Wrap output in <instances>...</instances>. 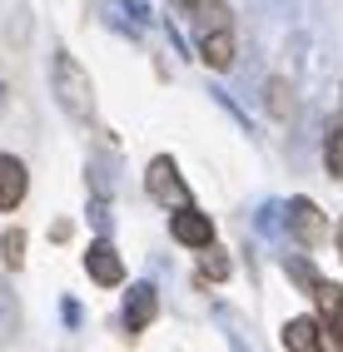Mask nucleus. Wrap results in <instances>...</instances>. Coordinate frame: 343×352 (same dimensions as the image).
I'll use <instances>...</instances> for the list:
<instances>
[{
    "label": "nucleus",
    "instance_id": "nucleus-1",
    "mask_svg": "<svg viewBox=\"0 0 343 352\" xmlns=\"http://www.w3.org/2000/svg\"><path fill=\"white\" fill-rule=\"evenodd\" d=\"M50 80H55V95H60V104H65L70 120H95V85H90V75L80 69V60H70L60 50Z\"/></svg>",
    "mask_w": 343,
    "mask_h": 352
},
{
    "label": "nucleus",
    "instance_id": "nucleus-2",
    "mask_svg": "<svg viewBox=\"0 0 343 352\" xmlns=\"http://www.w3.org/2000/svg\"><path fill=\"white\" fill-rule=\"evenodd\" d=\"M145 189H149V199L169 204V208L189 204V189H185V179H179V169H174V159H169V154L149 159V169H145Z\"/></svg>",
    "mask_w": 343,
    "mask_h": 352
},
{
    "label": "nucleus",
    "instance_id": "nucleus-3",
    "mask_svg": "<svg viewBox=\"0 0 343 352\" xmlns=\"http://www.w3.org/2000/svg\"><path fill=\"white\" fill-rule=\"evenodd\" d=\"M169 233H174V243H185V248H209L214 243V219L199 214L194 204H179L174 219H169Z\"/></svg>",
    "mask_w": 343,
    "mask_h": 352
},
{
    "label": "nucleus",
    "instance_id": "nucleus-4",
    "mask_svg": "<svg viewBox=\"0 0 343 352\" xmlns=\"http://www.w3.org/2000/svg\"><path fill=\"white\" fill-rule=\"evenodd\" d=\"M289 228H293V239H299L304 248H318L324 233H329V223H324V214H318L313 199H293L289 204Z\"/></svg>",
    "mask_w": 343,
    "mask_h": 352
},
{
    "label": "nucleus",
    "instance_id": "nucleus-5",
    "mask_svg": "<svg viewBox=\"0 0 343 352\" xmlns=\"http://www.w3.org/2000/svg\"><path fill=\"white\" fill-rule=\"evenodd\" d=\"M85 273L95 278L100 288H114V283H125V263H120V253H114L110 239H95L85 253Z\"/></svg>",
    "mask_w": 343,
    "mask_h": 352
},
{
    "label": "nucleus",
    "instance_id": "nucleus-6",
    "mask_svg": "<svg viewBox=\"0 0 343 352\" xmlns=\"http://www.w3.org/2000/svg\"><path fill=\"white\" fill-rule=\"evenodd\" d=\"M25 189H30V174H25V164H20L15 154H0V214L20 208Z\"/></svg>",
    "mask_w": 343,
    "mask_h": 352
},
{
    "label": "nucleus",
    "instance_id": "nucleus-7",
    "mask_svg": "<svg viewBox=\"0 0 343 352\" xmlns=\"http://www.w3.org/2000/svg\"><path fill=\"white\" fill-rule=\"evenodd\" d=\"M154 313H159L154 288H149V283H134V288L125 293V327H129V333H145V327L154 322Z\"/></svg>",
    "mask_w": 343,
    "mask_h": 352
},
{
    "label": "nucleus",
    "instance_id": "nucleus-8",
    "mask_svg": "<svg viewBox=\"0 0 343 352\" xmlns=\"http://www.w3.org/2000/svg\"><path fill=\"white\" fill-rule=\"evenodd\" d=\"M284 347L289 352H324V322L318 318H289L284 322Z\"/></svg>",
    "mask_w": 343,
    "mask_h": 352
},
{
    "label": "nucleus",
    "instance_id": "nucleus-9",
    "mask_svg": "<svg viewBox=\"0 0 343 352\" xmlns=\"http://www.w3.org/2000/svg\"><path fill=\"white\" fill-rule=\"evenodd\" d=\"M313 302H318V322L324 327H343V288L329 278H313Z\"/></svg>",
    "mask_w": 343,
    "mask_h": 352
},
{
    "label": "nucleus",
    "instance_id": "nucleus-10",
    "mask_svg": "<svg viewBox=\"0 0 343 352\" xmlns=\"http://www.w3.org/2000/svg\"><path fill=\"white\" fill-rule=\"evenodd\" d=\"M199 55L209 60L214 69H229V65H234V35H229V30H209V35H199Z\"/></svg>",
    "mask_w": 343,
    "mask_h": 352
},
{
    "label": "nucleus",
    "instance_id": "nucleus-11",
    "mask_svg": "<svg viewBox=\"0 0 343 352\" xmlns=\"http://www.w3.org/2000/svg\"><path fill=\"white\" fill-rule=\"evenodd\" d=\"M234 273V263H229V253L224 248H199V283H224V278Z\"/></svg>",
    "mask_w": 343,
    "mask_h": 352
},
{
    "label": "nucleus",
    "instance_id": "nucleus-12",
    "mask_svg": "<svg viewBox=\"0 0 343 352\" xmlns=\"http://www.w3.org/2000/svg\"><path fill=\"white\" fill-rule=\"evenodd\" d=\"M264 100H269V109L279 114V120H289V114H293V89H289L284 80H269V89H264Z\"/></svg>",
    "mask_w": 343,
    "mask_h": 352
},
{
    "label": "nucleus",
    "instance_id": "nucleus-13",
    "mask_svg": "<svg viewBox=\"0 0 343 352\" xmlns=\"http://www.w3.org/2000/svg\"><path fill=\"white\" fill-rule=\"evenodd\" d=\"M0 258H6V268H20V263H25V233H20V228H10L6 239H0Z\"/></svg>",
    "mask_w": 343,
    "mask_h": 352
},
{
    "label": "nucleus",
    "instance_id": "nucleus-14",
    "mask_svg": "<svg viewBox=\"0 0 343 352\" xmlns=\"http://www.w3.org/2000/svg\"><path fill=\"white\" fill-rule=\"evenodd\" d=\"M324 159H329V174H333V179H343V124L329 134V149H324Z\"/></svg>",
    "mask_w": 343,
    "mask_h": 352
},
{
    "label": "nucleus",
    "instance_id": "nucleus-15",
    "mask_svg": "<svg viewBox=\"0 0 343 352\" xmlns=\"http://www.w3.org/2000/svg\"><path fill=\"white\" fill-rule=\"evenodd\" d=\"M338 258H343V223H338Z\"/></svg>",
    "mask_w": 343,
    "mask_h": 352
},
{
    "label": "nucleus",
    "instance_id": "nucleus-16",
    "mask_svg": "<svg viewBox=\"0 0 343 352\" xmlns=\"http://www.w3.org/2000/svg\"><path fill=\"white\" fill-rule=\"evenodd\" d=\"M0 109H6V89H0Z\"/></svg>",
    "mask_w": 343,
    "mask_h": 352
}]
</instances>
